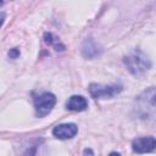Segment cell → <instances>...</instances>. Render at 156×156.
<instances>
[{
    "instance_id": "6da1fadb",
    "label": "cell",
    "mask_w": 156,
    "mask_h": 156,
    "mask_svg": "<svg viewBox=\"0 0 156 156\" xmlns=\"http://www.w3.org/2000/svg\"><path fill=\"white\" fill-rule=\"evenodd\" d=\"M123 62L127 66V69L134 77H141L151 68L150 58L139 49H135L126 55Z\"/></svg>"
},
{
    "instance_id": "7a4b0ae2",
    "label": "cell",
    "mask_w": 156,
    "mask_h": 156,
    "mask_svg": "<svg viewBox=\"0 0 156 156\" xmlns=\"http://www.w3.org/2000/svg\"><path fill=\"white\" fill-rule=\"evenodd\" d=\"M135 113L141 119H155V88L150 87L135 99Z\"/></svg>"
},
{
    "instance_id": "3957f363",
    "label": "cell",
    "mask_w": 156,
    "mask_h": 156,
    "mask_svg": "<svg viewBox=\"0 0 156 156\" xmlns=\"http://www.w3.org/2000/svg\"><path fill=\"white\" fill-rule=\"evenodd\" d=\"M88 89H89V94L94 99H112L123 90V87L121 84L104 85V84L91 83Z\"/></svg>"
},
{
    "instance_id": "277c9868",
    "label": "cell",
    "mask_w": 156,
    "mask_h": 156,
    "mask_svg": "<svg viewBox=\"0 0 156 156\" xmlns=\"http://www.w3.org/2000/svg\"><path fill=\"white\" fill-rule=\"evenodd\" d=\"M56 104V96L52 93H43L34 98V110L37 117H45L49 115Z\"/></svg>"
},
{
    "instance_id": "5b68a950",
    "label": "cell",
    "mask_w": 156,
    "mask_h": 156,
    "mask_svg": "<svg viewBox=\"0 0 156 156\" xmlns=\"http://www.w3.org/2000/svg\"><path fill=\"white\" fill-rule=\"evenodd\" d=\"M156 146V139L154 136H143L133 140L132 143V149L136 154H146L151 152L155 150Z\"/></svg>"
},
{
    "instance_id": "8992f818",
    "label": "cell",
    "mask_w": 156,
    "mask_h": 156,
    "mask_svg": "<svg viewBox=\"0 0 156 156\" xmlns=\"http://www.w3.org/2000/svg\"><path fill=\"white\" fill-rule=\"evenodd\" d=\"M78 133V127L74 123H62V124H57L56 127H54L52 129V135L57 139L61 140H66V139H71L73 136H76V134Z\"/></svg>"
},
{
    "instance_id": "52a82bcc",
    "label": "cell",
    "mask_w": 156,
    "mask_h": 156,
    "mask_svg": "<svg viewBox=\"0 0 156 156\" xmlns=\"http://www.w3.org/2000/svg\"><path fill=\"white\" fill-rule=\"evenodd\" d=\"M66 108L73 112H82L88 108V100L82 95H72L66 102Z\"/></svg>"
},
{
    "instance_id": "ba28073f",
    "label": "cell",
    "mask_w": 156,
    "mask_h": 156,
    "mask_svg": "<svg viewBox=\"0 0 156 156\" xmlns=\"http://www.w3.org/2000/svg\"><path fill=\"white\" fill-rule=\"evenodd\" d=\"M101 52V49L99 48V45L95 43V40L93 38H87L82 45V55L85 58H95L96 56H99Z\"/></svg>"
},
{
    "instance_id": "9c48e42d",
    "label": "cell",
    "mask_w": 156,
    "mask_h": 156,
    "mask_svg": "<svg viewBox=\"0 0 156 156\" xmlns=\"http://www.w3.org/2000/svg\"><path fill=\"white\" fill-rule=\"evenodd\" d=\"M44 41L48 44V45H51L55 48L56 51H63L65 50V45L60 43L58 38H56L52 33H45L44 34Z\"/></svg>"
},
{
    "instance_id": "30bf717a",
    "label": "cell",
    "mask_w": 156,
    "mask_h": 156,
    "mask_svg": "<svg viewBox=\"0 0 156 156\" xmlns=\"http://www.w3.org/2000/svg\"><path fill=\"white\" fill-rule=\"evenodd\" d=\"M39 143H40V140H35L33 144H30V146H28L24 150V152L22 154V156H37V150H38Z\"/></svg>"
},
{
    "instance_id": "8fae6325",
    "label": "cell",
    "mask_w": 156,
    "mask_h": 156,
    "mask_svg": "<svg viewBox=\"0 0 156 156\" xmlns=\"http://www.w3.org/2000/svg\"><path fill=\"white\" fill-rule=\"evenodd\" d=\"M7 55H9V57L10 58H17L18 56H20V50L18 49H10V51L7 52Z\"/></svg>"
},
{
    "instance_id": "7c38bea8",
    "label": "cell",
    "mask_w": 156,
    "mask_h": 156,
    "mask_svg": "<svg viewBox=\"0 0 156 156\" xmlns=\"http://www.w3.org/2000/svg\"><path fill=\"white\" fill-rule=\"evenodd\" d=\"M5 20H6V13H5V12H2V11H0V27L4 24Z\"/></svg>"
},
{
    "instance_id": "4fadbf2b",
    "label": "cell",
    "mask_w": 156,
    "mask_h": 156,
    "mask_svg": "<svg viewBox=\"0 0 156 156\" xmlns=\"http://www.w3.org/2000/svg\"><path fill=\"white\" fill-rule=\"evenodd\" d=\"M108 156H121V154H118V152H111Z\"/></svg>"
}]
</instances>
